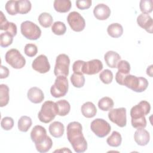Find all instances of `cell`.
Instances as JSON below:
<instances>
[{
    "label": "cell",
    "instance_id": "obj_26",
    "mask_svg": "<svg viewBox=\"0 0 153 153\" xmlns=\"http://www.w3.org/2000/svg\"><path fill=\"white\" fill-rule=\"evenodd\" d=\"M35 145L36 150L39 152L44 153L48 152L51 148L53 146V141L48 136H47L42 142Z\"/></svg>",
    "mask_w": 153,
    "mask_h": 153
},
{
    "label": "cell",
    "instance_id": "obj_8",
    "mask_svg": "<svg viewBox=\"0 0 153 153\" xmlns=\"http://www.w3.org/2000/svg\"><path fill=\"white\" fill-rule=\"evenodd\" d=\"M91 131L99 137H104L111 131L110 124L105 120L96 118L90 124Z\"/></svg>",
    "mask_w": 153,
    "mask_h": 153
},
{
    "label": "cell",
    "instance_id": "obj_9",
    "mask_svg": "<svg viewBox=\"0 0 153 153\" xmlns=\"http://www.w3.org/2000/svg\"><path fill=\"white\" fill-rule=\"evenodd\" d=\"M108 118L118 127H124L127 124L126 109L125 108L111 109L108 112Z\"/></svg>",
    "mask_w": 153,
    "mask_h": 153
},
{
    "label": "cell",
    "instance_id": "obj_37",
    "mask_svg": "<svg viewBox=\"0 0 153 153\" xmlns=\"http://www.w3.org/2000/svg\"><path fill=\"white\" fill-rule=\"evenodd\" d=\"M117 68H118V72L121 74L128 75L130 73V65L126 60H120L118 62Z\"/></svg>",
    "mask_w": 153,
    "mask_h": 153
},
{
    "label": "cell",
    "instance_id": "obj_13",
    "mask_svg": "<svg viewBox=\"0 0 153 153\" xmlns=\"http://www.w3.org/2000/svg\"><path fill=\"white\" fill-rule=\"evenodd\" d=\"M103 69V64L99 59H93L85 62L83 67V73L87 75H94L99 73Z\"/></svg>",
    "mask_w": 153,
    "mask_h": 153
},
{
    "label": "cell",
    "instance_id": "obj_33",
    "mask_svg": "<svg viewBox=\"0 0 153 153\" xmlns=\"http://www.w3.org/2000/svg\"><path fill=\"white\" fill-rule=\"evenodd\" d=\"M70 79L73 86L76 88L82 87L85 84V78L83 75L74 73L71 76Z\"/></svg>",
    "mask_w": 153,
    "mask_h": 153
},
{
    "label": "cell",
    "instance_id": "obj_29",
    "mask_svg": "<svg viewBox=\"0 0 153 153\" xmlns=\"http://www.w3.org/2000/svg\"><path fill=\"white\" fill-rule=\"evenodd\" d=\"M114 103L113 100L109 97H103L98 102L99 108L103 111H110L114 107Z\"/></svg>",
    "mask_w": 153,
    "mask_h": 153
},
{
    "label": "cell",
    "instance_id": "obj_6",
    "mask_svg": "<svg viewBox=\"0 0 153 153\" xmlns=\"http://www.w3.org/2000/svg\"><path fill=\"white\" fill-rule=\"evenodd\" d=\"M6 62L14 69H22L26 64V60L20 51L15 48L7 51L5 56Z\"/></svg>",
    "mask_w": 153,
    "mask_h": 153
},
{
    "label": "cell",
    "instance_id": "obj_16",
    "mask_svg": "<svg viewBox=\"0 0 153 153\" xmlns=\"http://www.w3.org/2000/svg\"><path fill=\"white\" fill-rule=\"evenodd\" d=\"M93 14L97 20H105L110 16L111 10L105 4H99L94 8Z\"/></svg>",
    "mask_w": 153,
    "mask_h": 153
},
{
    "label": "cell",
    "instance_id": "obj_45",
    "mask_svg": "<svg viewBox=\"0 0 153 153\" xmlns=\"http://www.w3.org/2000/svg\"><path fill=\"white\" fill-rule=\"evenodd\" d=\"M10 74L9 69L3 65H1V72H0V78L4 79L8 76Z\"/></svg>",
    "mask_w": 153,
    "mask_h": 153
},
{
    "label": "cell",
    "instance_id": "obj_40",
    "mask_svg": "<svg viewBox=\"0 0 153 153\" xmlns=\"http://www.w3.org/2000/svg\"><path fill=\"white\" fill-rule=\"evenodd\" d=\"M131 123L135 128H145L146 126V120L145 116L139 118L131 119Z\"/></svg>",
    "mask_w": 153,
    "mask_h": 153
},
{
    "label": "cell",
    "instance_id": "obj_41",
    "mask_svg": "<svg viewBox=\"0 0 153 153\" xmlns=\"http://www.w3.org/2000/svg\"><path fill=\"white\" fill-rule=\"evenodd\" d=\"M1 126L5 130H10L14 126V120L11 117H5L1 121Z\"/></svg>",
    "mask_w": 153,
    "mask_h": 153
},
{
    "label": "cell",
    "instance_id": "obj_42",
    "mask_svg": "<svg viewBox=\"0 0 153 153\" xmlns=\"http://www.w3.org/2000/svg\"><path fill=\"white\" fill-rule=\"evenodd\" d=\"M84 63H85V62L83 60H78L75 61L72 65V70L74 73L83 75L84 74L83 67H84Z\"/></svg>",
    "mask_w": 153,
    "mask_h": 153
},
{
    "label": "cell",
    "instance_id": "obj_39",
    "mask_svg": "<svg viewBox=\"0 0 153 153\" xmlns=\"http://www.w3.org/2000/svg\"><path fill=\"white\" fill-rule=\"evenodd\" d=\"M24 52L26 56L30 57H33L38 53L37 46L34 44H27L25 46Z\"/></svg>",
    "mask_w": 153,
    "mask_h": 153
},
{
    "label": "cell",
    "instance_id": "obj_2",
    "mask_svg": "<svg viewBox=\"0 0 153 153\" xmlns=\"http://www.w3.org/2000/svg\"><path fill=\"white\" fill-rule=\"evenodd\" d=\"M123 85L137 93L145 91L148 86V81L144 77H137L132 75H127L123 80Z\"/></svg>",
    "mask_w": 153,
    "mask_h": 153
},
{
    "label": "cell",
    "instance_id": "obj_11",
    "mask_svg": "<svg viewBox=\"0 0 153 153\" xmlns=\"http://www.w3.org/2000/svg\"><path fill=\"white\" fill-rule=\"evenodd\" d=\"M151 110L150 103L146 100H142L133 106L130 110L131 119H136L148 115Z\"/></svg>",
    "mask_w": 153,
    "mask_h": 153
},
{
    "label": "cell",
    "instance_id": "obj_47",
    "mask_svg": "<svg viewBox=\"0 0 153 153\" xmlns=\"http://www.w3.org/2000/svg\"><path fill=\"white\" fill-rule=\"evenodd\" d=\"M62 151V152H71V150H69V149H66V148H64V149H61V150H56V151H55L54 152H59V151Z\"/></svg>",
    "mask_w": 153,
    "mask_h": 153
},
{
    "label": "cell",
    "instance_id": "obj_17",
    "mask_svg": "<svg viewBox=\"0 0 153 153\" xmlns=\"http://www.w3.org/2000/svg\"><path fill=\"white\" fill-rule=\"evenodd\" d=\"M134 139L136 143L140 146L146 145L150 140L149 132L144 128H137L134 132Z\"/></svg>",
    "mask_w": 153,
    "mask_h": 153
},
{
    "label": "cell",
    "instance_id": "obj_7",
    "mask_svg": "<svg viewBox=\"0 0 153 153\" xmlns=\"http://www.w3.org/2000/svg\"><path fill=\"white\" fill-rule=\"evenodd\" d=\"M70 59L68 55L60 54L58 55L56 59V64L54 69V75L57 76L63 75L67 76L69 74V68Z\"/></svg>",
    "mask_w": 153,
    "mask_h": 153
},
{
    "label": "cell",
    "instance_id": "obj_31",
    "mask_svg": "<svg viewBox=\"0 0 153 153\" xmlns=\"http://www.w3.org/2000/svg\"><path fill=\"white\" fill-rule=\"evenodd\" d=\"M32 7V4L29 1L22 0L17 1V9L18 13L25 14L28 13Z\"/></svg>",
    "mask_w": 153,
    "mask_h": 153
},
{
    "label": "cell",
    "instance_id": "obj_43",
    "mask_svg": "<svg viewBox=\"0 0 153 153\" xmlns=\"http://www.w3.org/2000/svg\"><path fill=\"white\" fill-rule=\"evenodd\" d=\"M2 30H5L6 32L9 33L13 36L17 34V26L13 22H8L7 25L2 29Z\"/></svg>",
    "mask_w": 153,
    "mask_h": 153
},
{
    "label": "cell",
    "instance_id": "obj_18",
    "mask_svg": "<svg viewBox=\"0 0 153 153\" xmlns=\"http://www.w3.org/2000/svg\"><path fill=\"white\" fill-rule=\"evenodd\" d=\"M27 96L28 99L33 103H40L44 99L43 91L36 87L30 88L27 91Z\"/></svg>",
    "mask_w": 153,
    "mask_h": 153
},
{
    "label": "cell",
    "instance_id": "obj_30",
    "mask_svg": "<svg viewBox=\"0 0 153 153\" xmlns=\"http://www.w3.org/2000/svg\"><path fill=\"white\" fill-rule=\"evenodd\" d=\"M38 22L41 26L47 28L51 26L53 19L50 14L44 12L39 14L38 16Z\"/></svg>",
    "mask_w": 153,
    "mask_h": 153
},
{
    "label": "cell",
    "instance_id": "obj_38",
    "mask_svg": "<svg viewBox=\"0 0 153 153\" xmlns=\"http://www.w3.org/2000/svg\"><path fill=\"white\" fill-rule=\"evenodd\" d=\"M7 12L11 16L16 15L18 13L17 9V1H8L7 2L5 6Z\"/></svg>",
    "mask_w": 153,
    "mask_h": 153
},
{
    "label": "cell",
    "instance_id": "obj_21",
    "mask_svg": "<svg viewBox=\"0 0 153 153\" xmlns=\"http://www.w3.org/2000/svg\"><path fill=\"white\" fill-rule=\"evenodd\" d=\"M81 112L84 117L90 118L96 115L97 109L94 103L91 102H87L82 105Z\"/></svg>",
    "mask_w": 153,
    "mask_h": 153
},
{
    "label": "cell",
    "instance_id": "obj_12",
    "mask_svg": "<svg viewBox=\"0 0 153 153\" xmlns=\"http://www.w3.org/2000/svg\"><path fill=\"white\" fill-rule=\"evenodd\" d=\"M32 67L35 71L40 74L47 73L50 69V65L48 58L44 54L38 56L33 60Z\"/></svg>",
    "mask_w": 153,
    "mask_h": 153
},
{
    "label": "cell",
    "instance_id": "obj_24",
    "mask_svg": "<svg viewBox=\"0 0 153 153\" xmlns=\"http://www.w3.org/2000/svg\"><path fill=\"white\" fill-rule=\"evenodd\" d=\"M107 32L112 38H119L123 33V27L120 23H114L108 26Z\"/></svg>",
    "mask_w": 153,
    "mask_h": 153
},
{
    "label": "cell",
    "instance_id": "obj_36",
    "mask_svg": "<svg viewBox=\"0 0 153 153\" xmlns=\"http://www.w3.org/2000/svg\"><path fill=\"white\" fill-rule=\"evenodd\" d=\"M99 78L103 83L109 84L112 81L113 74L111 71L109 69H105L99 74Z\"/></svg>",
    "mask_w": 153,
    "mask_h": 153
},
{
    "label": "cell",
    "instance_id": "obj_23",
    "mask_svg": "<svg viewBox=\"0 0 153 153\" xmlns=\"http://www.w3.org/2000/svg\"><path fill=\"white\" fill-rule=\"evenodd\" d=\"M57 115L59 116H66L69 114L71 110L69 103L65 100H60L56 102Z\"/></svg>",
    "mask_w": 153,
    "mask_h": 153
},
{
    "label": "cell",
    "instance_id": "obj_22",
    "mask_svg": "<svg viewBox=\"0 0 153 153\" xmlns=\"http://www.w3.org/2000/svg\"><path fill=\"white\" fill-rule=\"evenodd\" d=\"M53 6L56 11L66 13L70 10L72 4L70 0H55Z\"/></svg>",
    "mask_w": 153,
    "mask_h": 153
},
{
    "label": "cell",
    "instance_id": "obj_3",
    "mask_svg": "<svg viewBox=\"0 0 153 153\" xmlns=\"http://www.w3.org/2000/svg\"><path fill=\"white\" fill-rule=\"evenodd\" d=\"M56 115H57V112L56 102L47 100L43 103L38 112V117L41 122L48 123L54 120Z\"/></svg>",
    "mask_w": 153,
    "mask_h": 153
},
{
    "label": "cell",
    "instance_id": "obj_46",
    "mask_svg": "<svg viewBox=\"0 0 153 153\" xmlns=\"http://www.w3.org/2000/svg\"><path fill=\"white\" fill-rule=\"evenodd\" d=\"M152 65L149 66L146 69V74L151 77H152Z\"/></svg>",
    "mask_w": 153,
    "mask_h": 153
},
{
    "label": "cell",
    "instance_id": "obj_34",
    "mask_svg": "<svg viewBox=\"0 0 153 153\" xmlns=\"http://www.w3.org/2000/svg\"><path fill=\"white\" fill-rule=\"evenodd\" d=\"M139 8L143 14H149L152 12L153 8L152 0H141L139 3Z\"/></svg>",
    "mask_w": 153,
    "mask_h": 153
},
{
    "label": "cell",
    "instance_id": "obj_28",
    "mask_svg": "<svg viewBox=\"0 0 153 153\" xmlns=\"http://www.w3.org/2000/svg\"><path fill=\"white\" fill-rule=\"evenodd\" d=\"M122 142V137L121 134L117 131H114L111 135L109 136L106 139V142L108 145L112 147L119 146Z\"/></svg>",
    "mask_w": 153,
    "mask_h": 153
},
{
    "label": "cell",
    "instance_id": "obj_27",
    "mask_svg": "<svg viewBox=\"0 0 153 153\" xmlns=\"http://www.w3.org/2000/svg\"><path fill=\"white\" fill-rule=\"evenodd\" d=\"M32 124V121L29 117L22 116L18 121V128L20 131L26 132Z\"/></svg>",
    "mask_w": 153,
    "mask_h": 153
},
{
    "label": "cell",
    "instance_id": "obj_15",
    "mask_svg": "<svg viewBox=\"0 0 153 153\" xmlns=\"http://www.w3.org/2000/svg\"><path fill=\"white\" fill-rule=\"evenodd\" d=\"M47 136V131L45 128L39 125L35 126L30 132L31 140L35 144L42 142Z\"/></svg>",
    "mask_w": 153,
    "mask_h": 153
},
{
    "label": "cell",
    "instance_id": "obj_35",
    "mask_svg": "<svg viewBox=\"0 0 153 153\" xmlns=\"http://www.w3.org/2000/svg\"><path fill=\"white\" fill-rule=\"evenodd\" d=\"M13 37L8 32L1 33L0 35V45L2 47H7L10 45L13 41Z\"/></svg>",
    "mask_w": 153,
    "mask_h": 153
},
{
    "label": "cell",
    "instance_id": "obj_4",
    "mask_svg": "<svg viewBox=\"0 0 153 153\" xmlns=\"http://www.w3.org/2000/svg\"><path fill=\"white\" fill-rule=\"evenodd\" d=\"M69 88L68 81L65 76H57L54 83L50 88V93L55 98H59L65 96Z\"/></svg>",
    "mask_w": 153,
    "mask_h": 153
},
{
    "label": "cell",
    "instance_id": "obj_44",
    "mask_svg": "<svg viewBox=\"0 0 153 153\" xmlns=\"http://www.w3.org/2000/svg\"><path fill=\"white\" fill-rule=\"evenodd\" d=\"M91 0H78L76 1V6L78 9L86 10L91 7Z\"/></svg>",
    "mask_w": 153,
    "mask_h": 153
},
{
    "label": "cell",
    "instance_id": "obj_1",
    "mask_svg": "<svg viewBox=\"0 0 153 153\" xmlns=\"http://www.w3.org/2000/svg\"><path fill=\"white\" fill-rule=\"evenodd\" d=\"M67 138L75 152L82 153L87 149V142L82 133L81 124L76 121L69 123L67 126Z\"/></svg>",
    "mask_w": 153,
    "mask_h": 153
},
{
    "label": "cell",
    "instance_id": "obj_19",
    "mask_svg": "<svg viewBox=\"0 0 153 153\" xmlns=\"http://www.w3.org/2000/svg\"><path fill=\"white\" fill-rule=\"evenodd\" d=\"M104 59L109 68H116L118 62L121 60V56L115 51H108L105 53Z\"/></svg>",
    "mask_w": 153,
    "mask_h": 153
},
{
    "label": "cell",
    "instance_id": "obj_14",
    "mask_svg": "<svg viewBox=\"0 0 153 153\" xmlns=\"http://www.w3.org/2000/svg\"><path fill=\"white\" fill-rule=\"evenodd\" d=\"M137 23L146 32L152 33L153 29V21L152 17L148 14L142 13L137 17Z\"/></svg>",
    "mask_w": 153,
    "mask_h": 153
},
{
    "label": "cell",
    "instance_id": "obj_25",
    "mask_svg": "<svg viewBox=\"0 0 153 153\" xmlns=\"http://www.w3.org/2000/svg\"><path fill=\"white\" fill-rule=\"evenodd\" d=\"M9 88L6 84L0 85V106L4 107L9 102Z\"/></svg>",
    "mask_w": 153,
    "mask_h": 153
},
{
    "label": "cell",
    "instance_id": "obj_20",
    "mask_svg": "<svg viewBox=\"0 0 153 153\" xmlns=\"http://www.w3.org/2000/svg\"><path fill=\"white\" fill-rule=\"evenodd\" d=\"M48 130L51 136L56 138H59L64 133V126L61 122L54 121L50 124Z\"/></svg>",
    "mask_w": 153,
    "mask_h": 153
},
{
    "label": "cell",
    "instance_id": "obj_10",
    "mask_svg": "<svg viewBox=\"0 0 153 153\" xmlns=\"http://www.w3.org/2000/svg\"><path fill=\"white\" fill-rule=\"evenodd\" d=\"M67 21L71 28L75 32H81L85 28V20L83 17L76 11L71 12L67 17Z\"/></svg>",
    "mask_w": 153,
    "mask_h": 153
},
{
    "label": "cell",
    "instance_id": "obj_32",
    "mask_svg": "<svg viewBox=\"0 0 153 153\" xmlns=\"http://www.w3.org/2000/svg\"><path fill=\"white\" fill-rule=\"evenodd\" d=\"M51 30L56 35H63L66 31V27L63 22L57 21L53 24Z\"/></svg>",
    "mask_w": 153,
    "mask_h": 153
},
{
    "label": "cell",
    "instance_id": "obj_5",
    "mask_svg": "<svg viewBox=\"0 0 153 153\" xmlns=\"http://www.w3.org/2000/svg\"><path fill=\"white\" fill-rule=\"evenodd\" d=\"M21 33L26 38L30 40H36L41 35L39 27L31 21H25L20 26Z\"/></svg>",
    "mask_w": 153,
    "mask_h": 153
}]
</instances>
